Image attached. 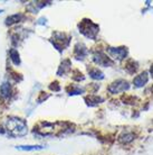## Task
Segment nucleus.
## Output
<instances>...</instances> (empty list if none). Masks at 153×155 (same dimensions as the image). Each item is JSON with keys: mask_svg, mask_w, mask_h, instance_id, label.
Instances as JSON below:
<instances>
[{"mask_svg": "<svg viewBox=\"0 0 153 155\" xmlns=\"http://www.w3.org/2000/svg\"><path fill=\"white\" fill-rule=\"evenodd\" d=\"M7 132L11 136H23L27 134L26 121L17 117H10L6 121Z\"/></svg>", "mask_w": 153, "mask_h": 155, "instance_id": "1", "label": "nucleus"}, {"mask_svg": "<svg viewBox=\"0 0 153 155\" xmlns=\"http://www.w3.org/2000/svg\"><path fill=\"white\" fill-rule=\"evenodd\" d=\"M80 29L85 36L94 37L95 34L97 33V31H98V27L96 26L95 24H93L91 20H86V21H83L80 25Z\"/></svg>", "mask_w": 153, "mask_h": 155, "instance_id": "2", "label": "nucleus"}, {"mask_svg": "<svg viewBox=\"0 0 153 155\" xmlns=\"http://www.w3.org/2000/svg\"><path fill=\"white\" fill-rule=\"evenodd\" d=\"M129 88L126 81H123V80H119V81L114 82L113 84H111V87L108 88V90L111 91L112 93H116L120 92V91H123V90H126Z\"/></svg>", "mask_w": 153, "mask_h": 155, "instance_id": "3", "label": "nucleus"}, {"mask_svg": "<svg viewBox=\"0 0 153 155\" xmlns=\"http://www.w3.org/2000/svg\"><path fill=\"white\" fill-rule=\"evenodd\" d=\"M110 52H111V54L113 55V56L117 58L119 60H122V58L125 56V54H126V50H124L123 47L122 48H111Z\"/></svg>", "mask_w": 153, "mask_h": 155, "instance_id": "4", "label": "nucleus"}, {"mask_svg": "<svg viewBox=\"0 0 153 155\" xmlns=\"http://www.w3.org/2000/svg\"><path fill=\"white\" fill-rule=\"evenodd\" d=\"M10 92H11V88H10V84H9V83H4V84L1 85V88H0L1 97L2 98H9Z\"/></svg>", "mask_w": 153, "mask_h": 155, "instance_id": "5", "label": "nucleus"}, {"mask_svg": "<svg viewBox=\"0 0 153 155\" xmlns=\"http://www.w3.org/2000/svg\"><path fill=\"white\" fill-rule=\"evenodd\" d=\"M23 15L21 14H16V15H12L10 17H8L7 19H6V24L7 25H11V24H15V23H18L20 21V19H23Z\"/></svg>", "mask_w": 153, "mask_h": 155, "instance_id": "6", "label": "nucleus"}, {"mask_svg": "<svg viewBox=\"0 0 153 155\" xmlns=\"http://www.w3.org/2000/svg\"><path fill=\"white\" fill-rule=\"evenodd\" d=\"M10 60H11L12 63H14V64H16V65L20 64L19 53H18V51L16 50V48H12V50H10Z\"/></svg>", "mask_w": 153, "mask_h": 155, "instance_id": "7", "label": "nucleus"}, {"mask_svg": "<svg viewBox=\"0 0 153 155\" xmlns=\"http://www.w3.org/2000/svg\"><path fill=\"white\" fill-rule=\"evenodd\" d=\"M42 146H39V145H28V146H17V150H20V151H37V150H42Z\"/></svg>", "mask_w": 153, "mask_h": 155, "instance_id": "8", "label": "nucleus"}, {"mask_svg": "<svg viewBox=\"0 0 153 155\" xmlns=\"http://www.w3.org/2000/svg\"><path fill=\"white\" fill-rule=\"evenodd\" d=\"M146 81H148L146 73H143V74H141V75H139L138 78H135L134 83L136 84V87H141V85H143V83H145Z\"/></svg>", "mask_w": 153, "mask_h": 155, "instance_id": "9", "label": "nucleus"}, {"mask_svg": "<svg viewBox=\"0 0 153 155\" xmlns=\"http://www.w3.org/2000/svg\"><path fill=\"white\" fill-rule=\"evenodd\" d=\"M89 74H91V77L94 78V79H103V73H102V72H100L97 69H94V70H92L91 72H89Z\"/></svg>", "mask_w": 153, "mask_h": 155, "instance_id": "10", "label": "nucleus"}]
</instances>
